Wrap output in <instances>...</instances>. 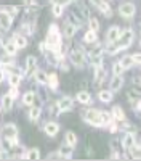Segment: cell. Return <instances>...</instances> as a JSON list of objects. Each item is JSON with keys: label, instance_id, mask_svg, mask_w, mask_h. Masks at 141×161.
<instances>
[{"label": "cell", "instance_id": "obj_23", "mask_svg": "<svg viewBox=\"0 0 141 161\" xmlns=\"http://www.w3.org/2000/svg\"><path fill=\"white\" fill-rule=\"evenodd\" d=\"M26 158H28V159H38V158H40V152H38V148H31L28 153H26Z\"/></svg>", "mask_w": 141, "mask_h": 161}, {"label": "cell", "instance_id": "obj_21", "mask_svg": "<svg viewBox=\"0 0 141 161\" xmlns=\"http://www.w3.org/2000/svg\"><path fill=\"white\" fill-rule=\"evenodd\" d=\"M75 28H77V26L71 24V21H69L66 26H64V36H66V37H72L75 34Z\"/></svg>", "mask_w": 141, "mask_h": 161}, {"label": "cell", "instance_id": "obj_14", "mask_svg": "<svg viewBox=\"0 0 141 161\" xmlns=\"http://www.w3.org/2000/svg\"><path fill=\"white\" fill-rule=\"evenodd\" d=\"M26 68H28V73H35L37 71V60L35 57H28V60H26Z\"/></svg>", "mask_w": 141, "mask_h": 161}, {"label": "cell", "instance_id": "obj_43", "mask_svg": "<svg viewBox=\"0 0 141 161\" xmlns=\"http://www.w3.org/2000/svg\"><path fill=\"white\" fill-rule=\"evenodd\" d=\"M92 3H93V5H96V7L99 8V7H101V3H103V0H92Z\"/></svg>", "mask_w": 141, "mask_h": 161}, {"label": "cell", "instance_id": "obj_2", "mask_svg": "<svg viewBox=\"0 0 141 161\" xmlns=\"http://www.w3.org/2000/svg\"><path fill=\"white\" fill-rule=\"evenodd\" d=\"M83 118L88 124H92V126H98L101 127V118H99V111H96L95 108H90L83 113Z\"/></svg>", "mask_w": 141, "mask_h": 161}, {"label": "cell", "instance_id": "obj_6", "mask_svg": "<svg viewBox=\"0 0 141 161\" xmlns=\"http://www.w3.org/2000/svg\"><path fill=\"white\" fill-rule=\"evenodd\" d=\"M119 13H120V16H123V18H132V16H135L136 8L132 3H122L119 7Z\"/></svg>", "mask_w": 141, "mask_h": 161}, {"label": "cell", "instance_id": "obj_41", "mask_svg": "<svg viewBox=\"0 0 141 161\" xmlns=\"http://www.w3.org/2000/svg\"><path fill=\"white\" fill-rule=\"evenodd\" d=\"M5 158H8V153H7V150H2L0 152V159H5Z\"/></svg>", "mask_w": 141, "mask_h": 161}, {"label": "cell", "instance_id": "obj_44", "mask_svg": "<svg viewBox=\"0 0 141 161\" xmlns=\"http://www.w3.org/2000/svg\"><path fill=\"white\" fill-rule=\"evenodd\" d=\"M3 77H5V73H3L2 69H0V82H2V80H3Z\"/></svg>", "mask_w": 141, "mask_h": 161}, {"label": "cell", "instance_id": "obj_3", "mask_svg": "<svg viewBox=\"0 0 141 161\" xmlns=\"http://www.w3.org/2000/svg\"><path fill=\"white\" fill-rule=\"evenodd\" d=\"M18 132L19 130H18V127L15 124H5L3 129H2V136H3V139H7V140L15 143L16 142V137H18Z\"/></svg>", "mask_w": 141, "mask_h": 161}, {"label": "cell", "instance_id": "obj_4", "mask_svg": "<svg viewBox=\"0 0 141 161\" xmlns=\"http://www.w3.org/2000/svg\"><path fill=\"white\" fill-rule=\"evenodd\" d=\"M120 42H119V48H128L133 42V31L132 29H127L125 32H120L119 36Z\"/></svg>", "mask_w": 141, "mask_h": 161}, {"label": "cell", "instance_id": "obj_8", "mask_svg": "<svg viewBox=\"0 0 141 161\" xmlns=\"http://www.w3.org/2000/svg\"><path fill=\"white\" fill-rule=\"evenodd\" d=\"M122 147L125 150H130L132 147H135V136L132 132H128V134H125V136L122 137Z\"/></svg>", "mask_w": 141, "mask_h": 161}, {"label": "cell", "instance_id": "obj_34", "mask_svg": "<svg viewBox=\"0 0 141 161\" xmlns=\"http://www.w3.org/2000/svg\"><path fill=\"white\" fill-rule=\"evenodd\" d=\"M38 116H40V108H37V106H35V108H32V110L29 111V118H31L32 121H35Z\"/></svg>", "mask_w": 141, "mask_h": 161}, {"label": "cell", "instance_id": "obj_25", "mask_svg": "<svg viewBox=\"0 0 141 161\" xmlns=\"http://www.w3.org/2000/svg\"><path fill=\"white\" fill-rule=\"evenodd\" d=\"M99 100H101V102H111V100H112V92H109V90H101V92H99Z\"/></svg>", "mask_w": 141, "mask_h": 161}, {"label": "cell", "instance_id": "obj_26", "mask_svg": "<svg viewBox=\"0 0 141 161\" xmlns=\"http://www.w3.org/2000/svg\"><path fill=\"white\" fill-rule=\"evenodd\" d=\"M35 100V93L34 92H28V93H24V97H23V102L26 105H32Z\"/></svg>", "mask_w": 141, "mask_h": 161}, {"label": "cell", "instance_id": "obj_1", "mask_svg": "<svg viewBox=\"0 0 141 161\" xmlns=\"http://www.w3.org/2000/svg\"><path fill=\"white\" fill-rule=\"evenodd\" d=\"M45 45H47V48L53 50V52H58L59 47H61V37H59V34H58V31H56V26H55V24L50 28V32H48V36H47Z\"/></svg>", "mask_w": 141, "mask_h": 161}, {"label": "cell", "instance_id": "obj_11", "mask_svg": "<svg viewBox=\"0 0 141 161\" xmlns=\"http://www.w3.org/2000/svg\"><path fill=\"white\" fill-rule=\"evenodd\" d=\"M10 26H11V16L7 15V13H3V11H0V28L8 29Z\"/></svg>", "mask_w": 141, "mask_h": 161}, {"label": "cell", "instance_id": "obj_12", "mask_svg": "<svg viewBox=\"0 0 141 161\" xmlns=\"http://www.w3.org/2000/svg\"><path fill=\"white\" fill-rule=\"evenodd\" d=\"M106 77V71L101 68V64L96 66V73H95V86H101V82Z\"/></svg>", "mask_w": 141, "mask_h": 161}, {"label": "cell", "instance_id": "obj_40", "mask_svg": "<svg viewBox=\"0 0 141 161\" xmlns=\"http://www.w3.org/2000/svg\"><path fill=\"white\" fill-rule=\"evenodd\" d=\"M133 61L141 64V53H136V55H133Z\"/></svg>", "mask_w": 141, "mask_h": 161}, {"label": "cell", "instance_id": "obj_22", "mask_svg": "<svg viewBox=\"0 0 141 161\" xmlns=\"http://www.w3.org/2000/svg\"><path fill=\"white\" fill-rule=\"evenodd\" d=\"M77 100H79L80 103H90L92 102V97H90L88 92H79L77 93Z\"/></svg>", "mask_w": 141, "mask_h": 161}, {"label": "cell", "instance_id": "obj_28", "mask_svg": "<svg viewBox=\"0 0 141 161\" xmlns=\"http://www.w3.org/2000/svg\"><path fill=\"white\" fill-rule=\"evenodd\" d=\"M3 47H5V50L10 53V55H15L16 50H18V47H16V44H15V42H7Z\"/></svg>", "mask_w": 141, "mask_h": 161}, {"label": "cell", "instance_id": "obj_9", "mask_svg": "<svg viewBox=\"0 0 141 161\" xmlns=\"http://www.w3.org/2000/svg\"><path fill=\"white\" fill-rule=\"evenodd\" d=\"M119 36H120V29L117 28V26H112V28L108 29L106 40H108V42H115V40L119 39Z\"/></svg>", "mask_w": 141, "mask_h": 161}, {"label": "cell", "instance_id": "obj_36", "mask_svg": "<svg viewBox=\"0 0 141 161\" xmlns=\"http://www.w3.org/2000/svg\"><path fill=\"white\" fill-rule=\"evenodd\" d=\"M53 15H55V16H61V15H63V7H61V5H58V3L53 5Z\"/></svg>", "mask_w": 141, "mask_h": 161}, {"label": "cell", "instance_id": "obj_45", "mask_svg": "<svg viewBox=\"0 0 141 161\" xmlns=\"http://www.w3.org/2000/svg\"><path fill=\"white\" fill-rule=\"evenodd\" d=\"M31 2H32V0H24V3H26V5H31Z\"/></svg>", "mask_w": 141, "mask_h": 161}, {"label": "cell", "instance_id": "obj_5", "mask_svg": "<svg viewBox=\"0 0 141 161\" xmlns=\"http://www.w3.org/2000/svg\"><path fill=\"white\" fill-rule=\"evenodd\" d=\"M71 61L75 64V66H83L85 64V55H83V52L80 48H75L71 52Z\"/></svg>", "mask_w": 141, "mask_h": 161}, {"label": "cell", "instance_id": "obj_31", "mask_svg": "<svg viewBox=\"0 0 141 161\" xmlns=\"http://www.w3.org/2000/svg\"><path fill=\"white\" fill-rule=\"evenodd\" d=\"M66 143H68V145H72V147L77 143V137H75L74 132H68V134H66Z\"/></svg>", "mask_w": 141, "mask_h": 161}, {"label": "cell", "instance_id": "obj_7", "mask_svg": "<svg viewBox=\"0 0 141 161\" xmlns=\"http://www.w3.org/2000/svg\"><path fill=\"white\" fill-rule=\"evenodd\" d=\"M72 105H74V102H72L71 97H63V98H59L58 103H56L58 111H71V110H72Z\"/></svg>", "mask_w": 141, "mask_h": 161}, {"label": "cell", "instance_id": "obj_17", "mask_svg": "<svg viewBox=\"0 0 141 161\" xmlns=\"http://www.w3.org/2000/svg\"><path fill=\"white\" fill-rule=\"evenodd\" d=\"M34 79L37 80L38 84H47V80H48V76L43 73V71H35L34 73Z\"/></svg>", "mask_w": 141, "mask_h": 161}, {"label": "cell", "instance_id": "obj_38", "mask_svg": "<svg viewBox=\"0 0 141 161\" xmlns=\"http://www.w3.org/2000/svg\"><path fill=\"white\" fill-rule=\"evenodd\" d=\"M55 3H58L61 7H66L68 3H71V0H55Z\"/></svg>", "mask_w": 141, "mask_h": 161}, {"label": "cell", "instance_id": "obj_24", "mask_svg": "<svg viewBox=\"0 0 141 161\" xmlns=\"http://www.w3.org/2000/svg\"><path fill=\"white\" fill-rule=\"evenodd\" d=\"M18 7H0V11H3V13H7V15H10V16H15L16 13H18Z\"/></svg>", "mask_w": 141, "mask_h": 161}, {"label": "cell", "instance_id": "obj_35", "mask_svg": "<svg viewBox=\"0 0 141 161\" xmlns=\"http://www.w3.org/2000/svg\"><path fill=\"white\" fill-rule=\"evenodd\" d=\"M128 98H130V100H139V98H141V92H138V90H130V92H128Z\"/></svg>", "mask_w": 141, "mask_h": 161}, {"label": "cell", "instance_id": "obj_20", "mask_svg": "<svg viewBox=\"0 0 141 161\" xmlns=\"http://www.w3.org/2000/svg\"><path fill=\"white\" fill-rule=\"evenodd\" d=\"M120 64H122V68H123V69H130L132 66L135 64L133 57H123V58L120 60Z\"/></svg>", "mask_w": 141, "mask_h": 161}, {"label": "cell", "instance_id": "obj_15", "mask_svg": "<svg viewBox=\"0 0 141 161\" xmlns=\"http://www.w3.org/2000/svg\"><path fill=\"white\" fill-rule=\"evenodd\" d=\"M13 42L16 44V47H18V48H24L26 45H28V40H26V37H24V36H21V34H16L15 37H13Z\"/></svg>", "mask_w": 141, "mask_h": 161}, {"label": "cell", "instance_id": "obj_16", "mask_svg": "<svg viewBox=\"0 0 141 161\" xmlns=\"http://www.w3.org/2000/svg\"><path fill=\"white\" fill-rule=\"evenodd\" d=\"M72 155V145H63L59 148V156L61 158H71Z\"/></svg>", "mask_w": 141, "mask_h": 161}, {"label": "cell", "instance_id": "obj_29", "mask_svg": "<svg viewBox=\"0 0 141 161\" xmlns=\"http://www.w3.org/2000/svg\"><path fill=\"white\" fill-rule=\"evenodd\" d=\"M83 40H85V42H95V40H96V32L95 31H92V29H90L85 36H83Z\"/></svg>", "mask_w": 141, "mask_h": 161}, {"label": "cell", "instance_id": "obj_32", "mask_svg": "<svg viewBox=\"0 0 141 161\" xmlns=\"http://www.w3.org/2000/svg\"><path fill=\"white\" fill-rule=\"evenodd\" d=\"M114 118H115V119H119V121L125 119V113L122 111L120 106H115V108H114Z\"/></svg>", "mask_w": 141, "mask_h": 161}, {"label": "cell", "instance_id": "obj_27", "mask_svg": "<svg viewBox=\"0 0 141 161\" xmlns=\"http://www.w3.org/2000/svg\"><path fill=\"white\" fill-rule=\"evenodd\" d=\"M8 82L11 84V87L19 86V82H21V76H19V74H11L10 79H8Z\"/></svg>", "mask_w": 141, "mask_h": 161}, {"label": "cell", "instance_id": "obj_10", "mask_svg": "<svg viewBox=\"0 0 141 161\" xmlns=\"http://www.w3.org/2000/svg\"><path fill=\"white\" fill-rule=\"evenodd\" d=\"M58 130H59V124L58 123H47L45 124V134H47V136H50V137L56 136Z\"/></svg>", "mask_w": 141, "mask_h": 161}, {"label": "cell", "instance_id": "obj_37", "mask_svg": "<svg viewBox=\"0 0 141 161\" xmlns=\"http://www.w3.org/2000/svg\"><path fill=\"white\" fill-rule=\"evenodd\" d=\"M122 73H123L122 64H120V63H115V64H114V74H122Z\"/></svg>", "mask_w": 141, "mask_h": 161}, {"label": "cell", "instance_id": "obj_30", "mask_svg": "<svg viewBox=\"0 0 141 161\" xmlns=\"http://www.w3.org/2000/svg\"><path fill=\"white\" fill-rule=\"evenodd\" d=\"M47 84H50L51 89H56V87H58V77H56V74H50Z\"/></svg>", "mask_w": 141, "mask_h": 161}, {"label": "cell", "instance_id": "obj_42", "mask_svg": "<svg viewBox=\"0 0 141 161\" xmlns=\"http://www.w3.org/2000/svg\"><path fill=\"white\" fill-rule=\"evenodd\" d=\"M119 50V45H112V47H109V53H115Z\"/></svg>", "mask_w": 141, "mask_h": 161}, {"label": "cell", "instance_id": "obj_33", "mask_svg": "<svg viewBox=\"0 0 141 161\" xmlns=\"http://www.w3.org/2000/svg\"><path fill=\"white\" fill-rule=\"evenodd\" d=\"M88 23H90V29H92V31H95V32H96V31L99 29V23H98V19H96V18H90V21H88Z\"/></svg>", "mask_w": 141, "mask_h": 161}, {"label": "cell", "instance_id": "obj_18", "mask_svg": "<svg viewBox=\"0 0 141 161\" xmlns=\"http://www.w3.org/2000/svg\"><path fill=\"white\" fill-rule=\"evenodd\" d=\"M2 106H3V110H5V111H10V110L13 108V97L5 95V97L2 98Z\"/></svg>", "mask_w": 141, "mask_h": 161}, {"label": "cell", "instance_id": "obj_19", "mask_svg": "<svg viewBox=\"0 0 141 161\" xmlns=\"http://www.w3.org/2000/svg\"><path fill=\"white\" fill-rule=\"evenodd\" d=\"M99 118H101V126H109V124H112V123H111L112 118H111L109 113H106V111H99Z\"/></svg>", "mask_w": 141, "mask_h": 161}, {"label": "cell", "instance_id": "obj_13", "mask_svg": "<svg viewBox=\"0 0 141 161\" xmlns=\"http://www.w3.org/2000/svg\"><path fill=\"white\" fill-rule=\"evenodd\" d=\"M122 86H123V79H122V76H120V74H115L114 79L111 80V90L115 92V90H119Z\"/></svg>", "mask_w": 141, "mask_h": 161}, {"label": "cell", "instance_id": "obj_39", "mask_svg": "<svg viewBox=\"0 0 141 161\" xmlns=\"http://www.w3.org/2000/svg\"><path fill=\"white\" fill-rule=\"evenodd\" d=\"M8 95H10V97H13V98H16V97H18V90H16V87H13V89L10 90Z\"/></svg>", "mask_w": 141, "mask_h": 161}]
</instances>
